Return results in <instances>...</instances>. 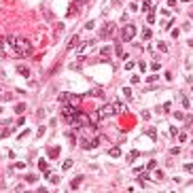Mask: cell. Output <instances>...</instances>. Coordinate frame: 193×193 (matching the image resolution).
<instances>
[{"label":"cell","instance_id":"6da1fadb","mask_svg":"<svg viewBox=\"0 0 193 193\" xmlns=\"http://www.w3.org/2000/svg\"><path fill=\"white\" fill-rule=\"evenodd\" d=\"M4 51L11 57H28L32 53V45L23 36H7L4 38Z\"/></svg>","mask_w":193,"mask_h":193},{"label":"cell","instance_id":"7a4b0ae2","mask_svg":"<svg viewBox=\"0 0 193 193\" xmlns=\"http://www.w3.org/2000/svg\"><path fill=\"white\" fill-rule=\"evenodd\" d=\"M134 36H136V26L134 23H125L121 28V32H119V40L121 42H132Z\"/></svg>","mask_w":193,"mask_h":193},{"label":"cell","instance_id":"3957f363","mask_svg":"<svg viewBox=\"0 0 193 193\" xmlns=\"http://www.w3.org/2000/svg\"><path fill=\"white\" fill-rule=\"evenodd\" d=\"M60 102L62 104H72V106H81L83 98L81 95H75V93H60Z\"/></svg>","mask_w":193,"mask_h":193},{"label":"cell","instance_id":"277c9868","mask_svg":"<svg viewBox=\"0 0 193 193\" xmlns=\"http://www.w3.org/2000/svg\"><path fill=\"white\" fill-rule=\"evenodd\" d=\"M79 110H81L79 106H72V104H62V117H64V121H66V123H70V121H72V117H75Z\"/></svg>","mask_w":193,"mask_h":193},{"label":"cell","instance_id":"5b68a950","mask_svg":"<svg viewBox=\"0 0 193 193\" xmlns=\"http://www.w3.org/2000/svg\"><path fill=\"white\" fill-rule=\"evenodd\" d=\"M117 110H119V106H115V104H104V106H100V108H98V113H95V115H98L100 119H106V117L115 115Z\"/></svg>","mask_w":193,"mask_h":193},{"label":"cell","instance_id":"8992f818","mask_svg":"<svg viewBox=\"0 0 193 193\" xmlns=\"http://www.w3.org/2000/svg\"><path fill=\"white\" fill-rule=\"evenodd\" d=\"M70 125H72V127H83V125H87V115L79 110V113H77L75 117H72V121H70Z\"/></svg>","mask_w":193,"mask_h":193},{"label":"cell","instance_id":"52a82bcc","mask_svg":"<svg viewBox=\"0 0 193 193\" xmlns=\"http://www.w3.org/2000/svg\"><path fill=\"white\" fill-rule=\"evenodd\" d=\"M113 36H115V23L108 21L106 26L102 28V38H113Z\"/></svg>","mask_w":193,"mask_h":193},{"label":"cell","instance_id":"ba28073f","mask_svg":"<svg viewBox=\"0 0 193 193\" xmlns=\"http://www.w3.org/2000/svg\"><path fill=\"white\" fill-rule=\"evenodd\" d=\"M79 40H81V36H79V34H77V36H72V38H70V42L66 45V51H72V49H75V47L79 45Z\"/></svg>","mask_w":193,"mask_h":193},{"label":"cell","instance_id":"9c48e42d","mask_svg":"<svg viewBox=\"0 0 193 193\" xmlns=\"http://www.w3.org/2000/svg\"><path fill=\"white\" fill-rule=\"evenodd\" d=\"M115 51H117V57H121V60H127V51H123V49H121L119 45L115 47Z\"/></svg>","mask_w":193,"mask_h":193},{"label":"cell","instance_id":"30bf717a","mask_svg":"<svg viewBox=\"0 0 193 193\" xmlns=\"http://www.w3.org/2000/svg\"><path fill=\"white\" fill-rule=\"evenodd\" d=\"M83 183V176H77V178H72V183H70V189H79V185Z\"/></svg>","mask_w":193,"mask_h":193},{"label":"cell","instance_id":"8fae6325","mask_svg":"<svg viewBox=\"0 0 193 193\" xmlns=\"http://www.w3.org/2000/svg\"><path fill=\"white\" fill-rule=\"evenodd\" d=\"M17 72H19L21 77H28V79H30V70H28L26 66H19V68H17Z\"/></svg>","mask_w":193,"mask_h":193},{"label":"cell","instance_id":"7c38bea8","mask_svg":"<svg viewBox=\"0 0 193 193\" xmlns=\"http://www.w3.org/2000/svg\"><path fill=\"white\" fill-rule=\"evenodd\" d=\"M151 36H153L151 28H144V30H142V38H144V40H151Z\"/></svg>","mask_w":193,"mask_h":193},{"label":"cell","instance_id":"4fadbf2b","mask_svg":"<svg viewBox=\"0 0 193 193\" xmlns=\"http://www.w3.org/2000/svg\"><path fill=\"white\" fill-rule=\"evenodd\" d=\"M23 110H26V102H19V104L15 106V113H17V115H21Z\"/></svg>","mask_w":193,"mask_h":193},{"label":"cell","instance_id":"5bb4252c","mask_svg":"<svg viewBox=\"0 0 193 193\" xmlns=\"http://www.w3.org/2000/svg\"><path fill=\"white\" fill-rule=\"evenodd\" d=\"M57 155H60V147H53V149L49 151V157H51V159H55Z\"/></svg>","mask_w":193,"mask_h":193},{"label":"cell","instance_id":"9a60e30c","mask_svg":"<svg viewBox=\"0 0 193 193\" xmlns=\"http://www.w3.org/2000/svg\"><path fill=\"white\" fill-rule=\"evenodd\" d=\"M138 155H140L138 151H132V153L127 155V161H130V163H132V161H136V159H138Z\"/></svg>","mask_w":193,"mask_h":193},{"label":"cell","instance_id":"2e32d148","mask_svg":"<svg viewBox=\"0 0 193 193\" xmlns=\"http://www.w3.org/2000/svg\"><path fill=\"white\" fill-rule=\"evenodd\" d=\"M110 51H113V49H110V47H104V49H102V51H100V53H102V57H104V60H106V57H108V55H110Z\"/></svg>","mask_w":193,"mask_h":193},{"label":"cell","instance_id":"e0dca14e","mask_svg":"<svg viewBox=\"0 0 193 193\" xmlns=\"http://www.w3.org/2000/svg\"><path fill=\"white\" fill-rule=\"evenodd\" d=\"M108 155H110V157H119V155H121V151L115 147V149H110V151H108Z\"/></svg>","mask_w":193,"mask_h":193},{"label":"cell","instance_id":"ac0fdd59","mask_svg":"<svg viewBox=\"0 0 193 193\" xmlns=\"http://www.w3.org/2000/svg\"><path fill=\"white\" fill-rule=\"evenodd\" d=\"M155 165H157V161H155V159H151V161H149V165H147V168H144V170H147V172H151V170H153V168H155Z\"/></svg>","mask_w":193,"mask_h":193},{"label":"cell","instance_id":"d6986e66","mask_svg":"<svg viewBox=\"0 0 193 193\" xmlns=\"http://www.w3.org/2000/svg\"><path fill=\"white\" fill-rule=\"evenodd\" d=\"M157 49H159V51H163V53H165V51H168V45H165V42H163V40H161V42H157Z\"/></svg>","mask_w":193,"mask_h":193},{"label":"cell","instance_id":"ffe728a7","mask_svg":"<svg viewBox=\"0 0 193 193\" xmlns=\"http://www.w3.org/2000/svg\"><path fill=\"white\" fill-rule=\"evenodd\" d=\"M70 168H72V159H66L64 165H62V170H70Z\"/></svg>","mask_w":193,"mask_h":193},{"label":"cell","instance_id":"44dd1931","mask_svg":"<svg viewBox=\"0 0 193 193\" xmlns=\"http://www.w3.org/2000/svg\"><path fill=\"white\" fill-rule=\"evenodd\" d=\"M123 95H125L127 100H132V89H130V87H125V89H123Z\"/></svg>","mask_w":193,"mask_h":193},{"label":"cell","instance_id":"7402d4cb","mask_svg":"<svg viewBox=\"0 0 193 193\" xmlns=\"http://www.w3.org/2000/svg\"><path fill=\"white\" fill-rule=\"evenodd\" d=\"M38 168L45 172V170H47V161H45V159H38Z\"/></svg>","mask_w":193,"mask_h":193},{"label":"cell","instance_id":"603a6c76","mask_svg":"<svg viewBox=\"0 0 193 193\" xmlns=\"http://www.w3.org/2000/svg\"><path fill=\"white\" fill-rule=\"evenodd\" d=\"M172 23H174V19H168V21L163 23V30H170V28H172Z\"/></svg>","mask_w":193,"mask_h":193},{"label":"cell","instance_id":"cb8c5ba5","mask_svg":"<svg viewBox=\"0 0 193 193\" xmlns=\"http://www.w3.org/2000/svg\"><path fill=\"white\" fill-rule=\"evenodd\" d=\"M151 4H153V0H144V2H142V9H144V11H149V7H151Z\"/></svg>","mask_w":193,"mask_h":193},{"label":"cell","instance_id":"d4e9b609","mask_svg":"<svg viewBox=\"0 0 193 193\" xmlns=\"http://www.w3.org/2000/svg\"><path fill=\"white\" fill-rule=\"evenodd\" d=\"M151 70H153V72H159V70H161V64H159V62H155V64L151 66Z\"/></svg>","mask_w":193,"mask_h":193},{"label":"cell","instance_id":"484cf974","mask_svg":"<svg viewBox=\"0 0 193 193\" xmlns=\"http://www.w3.org/2000/svg\"><path fill=\"white\" fill-rule=\"evenodd\" d=\"M187 138H189L187 134H183V132H178V142H187Z\"/></svg>","mask_w":193,"mask_h":193},{"label":"cell","instance_id":"4316f807","mask_svg":"<svg viewBox=\"0 0 193 193\" xmlns=\"http://www.w3.org/2000/svg\"><path fill=\"white\" fill-rule=\"evenodd\" d=\"M147 134H149V136H151V138H153V140H155V138H157V136H155V134H157V132H155V127H149V132H147Z\"/></svg>","mask_w":193,"mask_h":193},{"label":"cell","instance_id":"83f0119b","mask_svg":"<svg viewBox=\"0 0 193 193\" xmlns=\"http://www.w3.org/2000/svg\"><path fill=\"white\" fill-rule=\"evenodd\" d=\"M77 11H79L77 7H70V9H68V17H72V15H75V13H77Z\"/></svg>","mask_w":193,"mask_h":193},{"label":"cell","instance_id":"f1b7e54d","mask_svg":"<svg viewBox=\"0 0 193 193\" xmlns=\"http://www.w3.org/2000/svg\"><path fill=\"white\" fill-rule=\"evenodd\" d=\"M185 123H187V125H193V117H191V115L185 117Z\"/></svg>","mask_w":193,"mask_h":193},{"label":"cell","instance_id":"f546056e","mask_svg":"<svg viewBox=\"0 0 193 193\" xmlns=\"http://www.w3.org/2000/svg\"><path fill=\"white\" fill-rule=\"evenodd\" d=\"M185 172H189V174L193 172V163H185Z\"/></svg>","mask_w":193,"mask_h":193},{"label":"cell","instance_id":"4dcf8cb0","mask_svg":"<svg viewBox=\"0 0 193 193\" xmlns=\"http://www.w3.org/2000/svg\"><path fill=\"white\" fill-rule=\"evenodd\" d=\"M180 104H183V106H185V108H189V100H187V98H185V95H183V98H180Z\"/></svg>","mask_w":193,"mask_h":193},{"label":"cell","instance_id":"1f68e13d","mask_svg":"<svg viewBox=\"0 0 193 193\" xmlns=\"http://www.w3.org/2000/svg\"><path fill=\"white\" fill-rule=\"evenodd\" d=\"M147 21H149V23H153V21H155V15H153V11L147 15Z\"/></svg>","mask_w":193,"mask_h":193},{"label":"cell","instance_id":"d6a6232c","mask_svg":"<svg viewBox=\"0 0 193 193\" xmlns=\"http://www.w3.org/2000/svg\"><path fill=\"white\" fill-rule=\"evenodd\" d=\"M36 178H38L36 174H28V183H36Z\"/></svg>","mask_w":193,"mask_h":193},{"label":"cell","instance_id":"836d02e7","mask_svg":"<svg viewBox=\"0 0 193 193\" xmlns=\"http://www.w3.org/2000/svg\"><path fill=\"white\" fill-rule=\"evenodd\" d=\"M85 28H87V30H93V28H95V21H87Z\"/></svg>","mask_w":193,"mask_h":193},{"label":"cell","instance_id":"e575fe53","mask_svg":"<svg viewBox=\"0 0 193 193\" xmlns=\"http://www.w3.org/2000/svg\"><path fill=\"white\" fill-rule=\"evenodd\" d=\"M91 95H104L102 89H91Z\"/></svg>","mask_w":193,"mask_h":193},{"label":"cell","instance_id":"d590c367","mask_svg":"<svg viewBox=\"0 0 193 193\" xmlns=\"http://www.w3.org/2000/svg\"><path fill=\"white\" fill-rule=\"evenodd\" d=\"M138 66H140V70H142V72H147V70H149V68H147V64H144V62H140Z\"/></svg>","mask_w":193,"mask_h":193},{"label":"cell","instance_id":"8d00e7d4","mask_svg":"<svg viewBox=\"0 0 193 193\" xmlns=\"http://www.w3.org/2000/svg\"><path fill=\"white\" fill-rule=\"evenodd\" d=\"M142 119H151V113L149 110H142Z\"/></svg>","mask_w":193,"mask_h":193},{"label":"cell","instance_id":"74e56055","mask_svg":"<svg viewBox=\"0 0 193 193\" xmlns=\"http://www.w3.org/2000/svg\"><path fill=\"white\" fill-rule=\"evenodd\" d=\"M51 183L53 185H60V176H51Z\"/></svg>","mask_w":193,"mask_h":193},{"label":"cell","instance_id":"f35d334b","mask_svg":"<svg viewBox=\"0 0 193 193\" xmlns=\"http://www.w3.org/2000/svg\"><path fill=\"white\" fill-rule=\"evenodd\" d=\"M189 15H191V17H193V9H191V11H189Z\"/></svg>","mask_w":193,"mask_h":193},{"label":"cell","instance_id":"ab89813d","mask_svg":"<svg viewBox=\"0 0 193 193\" xmlns=\"http://www.w3.org/2000/svg\"><path fill=\"white\" fill-rule=\"evenodd\" d=\"M75 2H81V0H75Z\"/></svg>","mask_w":193,"mask_h":193},{"label":"cell","instance_id":"60d3db41","mask_svg":"<svg viewBox=\"0 0 193 193\" xmlns=\"http://www.w3.org/2000/svg\"><path fill=\"white\" fill-rule=\"evenodd\" d=\"M183 2H189V0H183Z\"/></svg>","mask_w":193,"mask_h":193},{"label":"cell","instance_id":"b9f144b4","mask_svg":"<svg viewBox=\"0 0 193 193\" xmlns=\"http://www.w3.org/2000/svg\"><path fill=\"white\" fill-rule=\"evenodd\" d=\"M191 155H193V151H191Z\"/></svg>","mask_w":193,"mask_h":193}]
</instances>
